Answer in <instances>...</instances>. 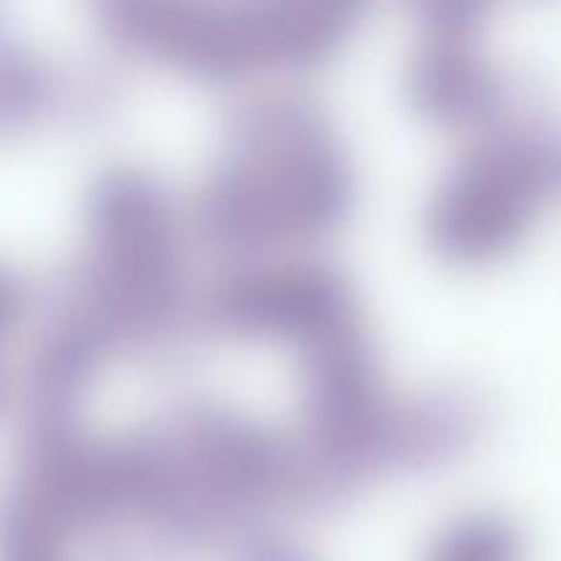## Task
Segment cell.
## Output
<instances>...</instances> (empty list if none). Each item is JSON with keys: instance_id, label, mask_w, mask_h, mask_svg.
Returning <instances> with one entry per match:
<instances>
[{"instance_id": "6da1fadb", "label": "cell", "mask_w": 561, "mask_h": 561, "mask_svg": "<svg viewBox=\"0 0 561 561\" xmlns=\"http://www.w3.org/2000/svg\"><path fill=\"white\" fill-rule=\"evenodd\" d=\"M348 195L332 131L299 104L255 110L236 129L203 197V230L228 250L294 244L327 233Z\"/></svg>"}, {"instance_id": "7a4b0ae2", "label": "cell", "mask_w": 561, "mask_h": 561, "mask_svg": "<svg viewBox=\"0 0 561 561\" xmlns=\"http://www.w3.org/2000/svg\"><path fill=\"white\" fill-rule=\"evenodd\" d=\"M179 250L162 192L135 173L110 175L91 203V250L71 312L99 343L153 337L179 307Z\"/></svg>"}, {"instance_id": "3957f363", "label": "cell", "mask_w": 561, "mask_h": 561, "mask_svg": "<svg viewBox=\"0 0 561 561\" xmlns=\"http://www.w3.org/2000/svg\"><path fill=\"white\" fill-rule=\"evenodd\" d=\"M561 190V135L546 124H513L458 164L431 211L442 255L482 263L513 250Z\"/></svg>"}, {"instance_id": "277c9868", "label": "cell", "mask_w": 561, "mask_h": 561, "mask_svg": "<svg viewBox=\"0 0 561 561\" xmlns=\"http://www.w3.org/2000/svg\"><path fill=\"white\" fill-rule=\"evenodd\" d=\"M211 318L241 337L283 340L301 351L354 323L343 285L316 268L236 279L217 294Z\"/></svg>"}, {"instance_id": "5b68a950", "label": "cell", "mask_w": 561, "mask_h": 561, "mask_svg": "<svg viewBox=\"0 0 561 561\" xmlns=\"http://www.w3.org/2000/svg\"><path fill=\"white\" fill-rule=\"evenodd\" d=\"M247 69L310 66L359 27L376 0H228Z\"/></svg>"}, {"instance_id": "8992f818", "label": "cell", "mask_w": 561, "mask_h": 561, "mask_svg": "<svg viewBox=\"0 0 561 561\" xmlns=\"http://www.w3.org/2000/svg\"><path fill=\"white\" fill-rule=\"evenodd\" d=\"M416 104L442 121L485 118L499 107L502 85L463 38H425L411 66Z\"/></svg>"}, {"instance_id": "52a82bcc", "label": "cell", "mask_w": 561, "mask_h": 561, "mask_svg": "<svg viewBox=\"0 0 561 561\" xmlns=\"http://www.w3.org/2000/svg\"><path fill=\"white\" fill-rule=\"evenodd\" d=\"M447 561H520V537L502 518H480L453 535Z\"/></svg>"}, {"instance_id": "ba28073f", "label": "cell", "mask_w": 561, "mask_h": 561, "mask_svg": "<svg viewBox=\"0 0 561 561\" xmlns=\"http://www.w3.org/2000/svg\"><path fill=\"white\" fill-rule=\"evenodd\" d=\"M425 38H463L471 42L485 25L493 0H411Z\"/></svg>"}]
</instances>
